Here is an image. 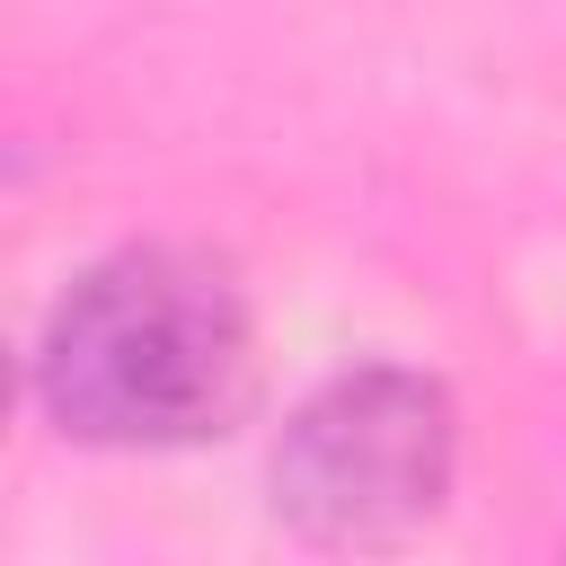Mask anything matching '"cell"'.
Listing matches in <instances>:
<instances>
[{"label":"cell","instance_id":"2","mask_svg":"<svg viewBox=\"0 0 566 566\" xmlns=\"http://www.w3.org/2000/svg\"><path fill=\"white\" fill-rule=\"evenodd\" d=\"M460 460V416L442 380L407 363H363L310 389L274 442V513L318 548H398L416 539Z\"/></svg>","mask_w":566,"mask_h":566},{"label":"cell","instance_id":"1","mask_svg":"<svg viewBox=\"0 0 566 566\" xmlns=\"http://www.w3.org/2000/svg\"><path fill=\"white\" fill-rule=\"evenodd\" d=\"M256 389L248 292L203 248L97 256L35 336V398L62 433L106 451H177L230 433Z\"/></svg>","mask_w":566,"mask_h":566}]
</instances>
